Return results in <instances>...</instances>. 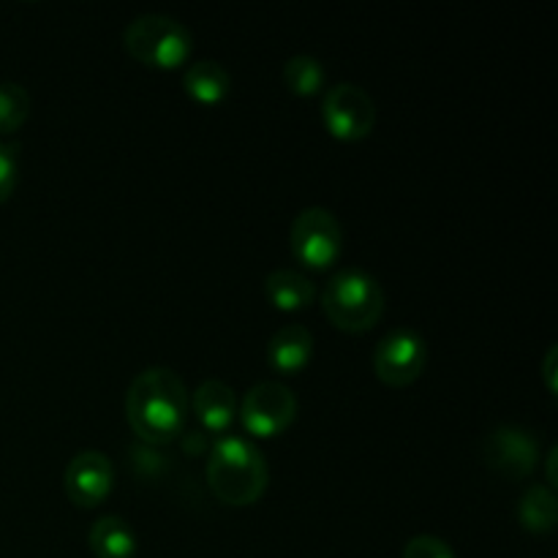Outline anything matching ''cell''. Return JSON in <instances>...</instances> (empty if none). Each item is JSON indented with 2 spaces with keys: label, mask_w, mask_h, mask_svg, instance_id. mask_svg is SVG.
<instances>
[{
  "label": "cell",
  "mask_w": 558,
  "mask_h": 558,
  "mask_svg": "<svg viewBox=\"0 0 558 558\" xmlns=\"http://www.w3.org/2000/svg\"><path fill=\"white\" fill-rule=\"evenodd\" d=\"M191 31L169 14H140L125 25L123 47L140 63L153 69H174L191 54Z\"/></svg>",
  "instance_id": "obj_4"
},
{
  "label": "cell",
  "mask_w": 558,
  "mask_h": 558,
  "mask_svg": "<svg viewBox=\"0 0 558 558\" xmlns=\"http://www.w3.org/2000/svg\"><path fill=\"white\" fill-rule=\"evenodd\" d=\"M322 308L341 330H371L385 314V289L363 267H343L322 289Z\"/></svg>",
  "instance_id": "obj_3"
},
{
  "label": "cell",
  "mask_w": 558,
  "mask_h": 558,
  "mask_svg": "<svg viewBox=\"0 0 558 558\" xmlns=\"http://www.w3.org/2000/svg\"><path fill=\"white\" fill-rule=\"evenodd\" d=\"M289 243L298 262L311 270H325L341 256L343 251V227L327 207H305L294 216L289 229Z\"/></svg>",
  "instance_id": "obj_5"
},
{
  "label": "cell",
  "mask_w": 558,
  "mask_h": 558,
  "mask_svg": "<svg viewBox=\"0 0 558 558\" xmlns=\"http://www.w3.org/2000/svg\"><path fill=\"white\" fill-rule=\"evenodd\" d=\"M483 456L494 472L507 480H521L534 472L539 461V441L521 425H499L483 441Z\"/></svg>",
  "instance_id": "obj_9"
},
{
  "label": "cell",
  "mask_w": 558,
  "mask_h": 558,
  "mask_svg": "<svg viewBox=\"0 0 558 558\" xmlns=\"http://www.w3.org/2000/svg\"><path fill=\"white\" fill-rule=\"evenodd\" d=\"M322 120L336 140L357 142L374 131L376 104L365 87L338 82L322 93Z\"/></svg>",
  "instance_id": "obj_7"
},
{
  "label": "cell",
  "mask_w": 558,
  "mask_h": 558,
  "mask_svg": "<svg viewBox=\"0 0 558 558\" xmlns=\"http://www.w3.org/2000/svg\"><path fill=\"white\" fill-rule=\"evenodd\" d=\"M425 365H428V341L414 327H392L376 343L374 371L385 385H412L423 376Z\"/></svg>",
  "instance_id": "obj_6"
},
{
  "label": "cell",
  "mask_w": 558,
  "mask_h": 558,
  "mask_svg": "<svg viewBox=\"0 0 558 558\" xmlns=\"http://www.w3.org/2000/svg\"><path fill=\"white\" fill-rule=\"evenodd\" d=\"M31 114V93L20 82H0V134L20 129Z\"/></svg>",
  "instance_id": "obj_18"
},
{
  "label": "cell",
  "mask_w": 558,
  "mask_h": 558,
  "mask_svg": "<svg viewBox=\"0 0 558 558\" xmlns=\"http://www.w3.org/2000/svg\"><path fill=\"white\" fill-rule=\"evenodd\" d=\"M65 494L74 505L96 507L109 496L114 485V466L107 452L82 450L65 466Z\"/></svg>",
  "instance_id": "obj_10"
},
{
  "label": "cell",
  "mask_w": 558,
  "mask_h": 558,
  "mask_svg": "<svg viewBox=\"0 0 558 558\" xmlns=\"http://www.w3.org/2000/svg\"><path fill=\"white\" fill-rule=\"evenodd\" d=\"M314 354V336L305 325H283L267 343V363L281 374H298Z\"/></svg>",
  "instance_id": "obj_12"
},
{
  "label": "cell",
  "mask_w": 558,
  "mask_h": 558,
  "mask_svg": "<svg viewBox=\"0 0 558 558\" xmlns=\"http://www.w3.org/2000/svg\"><path fill=\"white\" fill-rule=\"evenodd\" d=\"M16 172H20V163H16V147L0 142V205L11 196L16 185Z\"/></svg>",
  "instance_id": "obj_20"
},
{
  "label": "cell",
  "mask_w": 558,
  "mask_h": 558,
  "mask_svg": "<svg viewBox=\"0 0 558 558\" xmlns=\"http://www.w3.org/2000/svg\"><path fill=\"white\" fill-rule=\"evenodd\" d=\"M185 93L202 104H218L232 90V76L218 60H196L183 74Z\"/></svg>",
  "instance_id": "obj_15"
},
{
  "label": "cell",
  "mask_w": 558,
  "mask_h": 558,
  "mask_svg": "<svg viewBox=\"0 0 558 558\" xmlns=\"http://www.w3.org/2000/svg\"><path fill=\"white\" fill-rule=\"evenodd\" d=\"M196 420L210 434H227L238 417V396L232 387L221 379H205L191 396Z\"/></svg>",
  "instance_id": "obj_11"
},
{
  "label": "cell",
  "mask_w": 558,
  "mask_h": 558,
  "mask_svg": "<svg viewBox=\"0 0 558 558\" xmlns=\"http://www.w3.org/2000/svg\"><path fill=\"white\" fill-rule=\"evenodd\" d=\"M298 417V396L283 381L267 379L248 387L240 403V420L254 436H276Z\"/></svg>",
  "instance_id": "obj_8"
},
{
  "label": "cell",
  "mask_w": 558,
  "mask_h": 558,
  "mask_svg": "<svg viewBox=\"0 0 558 558\" xmlns=\"http://www.w3.org/2000/svg\"><path fill=\"white\" fill-rule=\"evenodd\" d=\"M556 458H558V447L554 445L548 450V488L550 490H556V485H558V480H556Z\"/></svg>",
  "instance_id": "obj_22"
},
{
  "label": "cell",
  "mask_w": 558,
  "mask_h": 558,
  "mask_svg": "<svg viewBox=\"0 0 558 558\" xmlns=\"http://www.w3.org/2000/svg\"><path fill=\"white\" fill-rule=\"evenodd\" d=\"M556 360H558V347L550 343L548 352H545L543 360V376H545V385H548L550 392H556Z\"/></svg>",
  "instance_id": "obj_21"
},
{
  "label": "cell",
  "mask_w": 558,
  "mask_h": 558,
  "mask_svg": "<svg viewBox=\"0 0 558 558\" xmlns=\"http://www.w3.org/2000/svg\"><path fill=\"white\" fill-rule=\"evenodd\" d=\"M207 485L223 505L245 507L262 499L270 480L265 452L245 436L223 434L213 441L207 458Z\"/></svg>",
  "instance_id": "obj_2"
},
{
  "label": "cell",
  "mask_w": 558,
  "mask_h": 558,
  "mask_svg": "<svg viewBox=\"0 0 558 558\" xmlns=\"http://www.w3.org/2000/svg\"><path fill=\"white\" fill-rule=\"evenodd\" d=\"M518 521L523 523V529L534 534H548L554 532L558 523V501L556 490H550L548 485H532L526 494L518 501Z\"/></svg>",
  "instance_id": "obj_16"
},
{
  "label": "cell",
  "mask_w": 558,
  "mask_h": 558,
  "mask_svg": "<svg viewBox=\"0 0 558 558\" xmlns=\"http://www.w3.org/2000/svg\"><path fill=\"white\" fill-rule=\"evenodd\" d=\"M265 294L276 308L281 311H303L314 303L316 283L305 272L281 267V270L267 272Z\"/></svg>",
  "instance_id": "obj_13"
},
{
  "label": "cell",
  "mask_w": 558,
  "mask_h": 558,
  "mask_svg": "<svg viewBox=\"0 0 558 558\" xmlns=\"http://www.w3.org/2000/svg\"><path fill=\"white\" fill-rule=\"evenodd\" d=\"M283 82L294 96H316L325 87V65L314 54H292L283 63Z\"/></svg>",
  "instance_id": "obj_17"
},
{
  "label": "cell",
  "mask_w": 558,
  "mask_h": 558,
  "mask_svg": "<svg viewBox=\"0 0 558 558\" xmlns=\"http://www.w3.org/2000/svg\"><path fill=\"white\" fill-rule=\"evenodd\" d=\"M90 550L96 558H131L136 554V534L120 515H101L90 526Z\"/></svg>",
  "instance_id": "obj_14"
},
{
  "label": "cell",
  "mask_w": 558,
  "mask_h": 558,
  "mask_svg": "<svg viewBox=\"0 0 558 558\" xmlns=\"http://www.w3.org/2000/svg\"><path fill=\"white\" fill-rule=\"evenodd\" d=\"M401 558H456V550L436 534H417L403 545Z\"/></svg>",
  "instance_id": "obj_19"
},
{
  "label": "cell",
  "mask_w": 558,
  "mask_h": 558,
  "mask_svg": "<svg viewBox=\"0 0 558 558\" xmlns=\"http://www.w3.org/2000/svg\"><path fill=\"white\" fill-rule=\"evenodd\" d=\"M125 417L140 439L167 445L189 420V390L172 368L150 365L140 371L125 392Z\"/></svg>",
  "instance_id": "obj_1"
}]
</instances>
